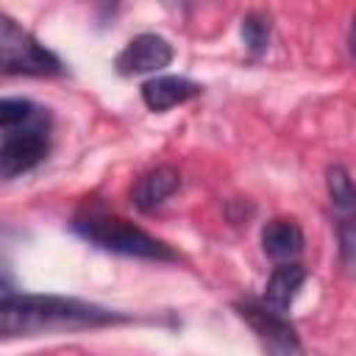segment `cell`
<instances>
[{"label": "cell", "instance_id": "6da1fadb", "mask_svg": "<svg viewBox=\"0 0 356 356\" xmlns=\"http://www.w3.org/2000/svg\"><path fill=\"white\" fill-rule=\"evenodd\" d=\"M125 320L131 317L122 312L83 303L75 298H58V295H14L11 289H3V300H0V328L6 337L95 328V325L125 323Z\"/></svg>", "mask_w": 356, "mask_h": 356}, {"label": "cell", "instance_id": "7a4b0ae2", "mask_svg": "<svg viewBox=\"0 0 356 356\" xmlns=\"http://www.w3.org/2000/svg\"><path fill=\"white\" fill-rule=\"evenodd\" d=\"M75 234H81L86 242L103 248V250H114L122 256H136V259H153V261H172L178 259L175 250L170 245H164L161 239L150 236L147 231H142L139 225L117 217V214H106V211H83L72 220Z\"/></svg>", "mask_w": 356, "mask_h": 356}, {"label": "cell", "instance_id": "3957f363", "mask_svg": "<svg viewBox=\"0 0 356 356\" xmlns=\"http://www.w3.org/2000/svg\"><path fill=\"white\" fill-rule=\"evenodd\" d=\"M50 114L47 108H36V114L14 128H3V142H0V175L14 178L19 172H28L36 167L50 147Z\"/></svg>", "mask_w": 356, "mask_h": 356}, {"label": "cell", "instance_id": "277c9868", "mask_svg": "<svg viewBox=\"0 0 356 356\" xmlns=\"http://www.w3.org/2000/svg\"><path fill=\"white\" fill-rule=\"evenodd\" d=\"M0 64L8 75H58L64 64L11 17H0Z\"/></svg>", "mask_w": 356, "mask_h": 356}, {"label": "cell", "instance_id": "5b68a950", "mask_svg": "<svg viewBox=\"0 0 356 356\" xmlns=\"http://www.w3.org/2000/svg\"><path fill=\"white\" fill-rule=\"evenodd\" d=\"M234 309L256 331V337L261 339V345L270 356H300L298 331L284 317V312H278V309H273V306H267L264 300H256V298L236 300Z\"/></svg>", "mask_w": 356, "mask_h": 356}, {"label": "cell", "instance_id": "8992f818", "mask_svg": "<svg viewBox=\"0 0 356 356\" xmlns=\"http://www.w3.org/2000/svg\"><path fill=\"white\" fill-rule=\"evenodd\" d=\"M172 61V44L159 33H139L134 36L122 53L117 56L114 67L122 75H139V72H159Z\"/></svg>", "mask_w": 356, "mask_h": 356}, {"label": "cell", "instance_id": "52a82bcc", "mask_svg": "<svg viewBox=\"0 0 356 356\" xmlns=\"http://www.w3.org/2000/svg\"><path fill=\"white\" fill-rule=\"evenodd\" d=\"M203 92L200 83L189 81V78H178V75H159L142 83V100L150 111H167L178 103H186L192 97H197Z\"/></svg>", "mask_w": 356, "mask_h": 356}, {"label": "cell", "instance_id": "ba28073f", "mask_svg": "<svg viewBox=\"0 0 356 356\" xmlns=\"http://www.w3.org/2000/svg\"><path fill=\"white\" fill-rule=\"evenodd\" d=\"M178 184H181L178 170L170 167V164H161V167L145 172V175L134 184L131 200H134V206H136L139 211H153L159 203H164V200L178 189Z\"/></svg>", "mask_w": 356, "mask_h": 356}, {"label": "cell", "instance_id": "9c48e42d", "mask_svg": "<svg viewBox=\"0 0 356 356\" xmlns=\"http://www.w3.org/2000/svg\"><path fill=\"white\" fill-rule=\"evenodd\" d=\"M303 231L295 220H286V217H278V220H270L264 228H261V248L270 259L275 261H292L295 256H300L303 250Z\"/></svg>", "mask_w": 356, "mask_h": 356}, {"label": "cell", "instance_id": "30bf717a", "mask_svg": "<svg viewBox=\"0 0 356 356\" xmlns=\"http://www.w3.org/2000/svg\"><path fill=\"white\" fill-rule=\"evenodd\" d=\"M306 281V267L295 264V261H286V264H278L273 270V275L267 278V286H264V303L278 309V312H286L289 303L295 300L298 289L303 286Z\"/></svg>", "mask_w": 356, "mask_h": 356}, {"label": "cell", "instance_id": "8fae6325", "mask_svg": "<svg viewBox=\"0 0 356 356\" xmlns=\"http://www.w3.org/2000/svg\"><path fill=\"white\" fill-rule=\"evenodd\" d=\"M325 186H328V197H331L337 211H342V214L356 211V184L345 167H339V164L328 167L325 170Z\"/></svg>", "mask_w": 356, "mask_h": 356}, {"label": "cell", "instance_id": "7c38bea8", "mask_svg": "<svg viewBox=\"0 0 356 356\" xmlns=\"http://www.w3.org/2000/svg\"><path fill=\"white\" fill-rule=\"evenodd\" d=\"M270 39V19L264 14H245L242 19V42L250 53H261Z\"/></svg>", "mask_w": 356, "mask_h": 356}, {"label": "cell", "instance_id": "4fadbf2b", "mask_svg": "<svg viewBox=\"0 0 356 356\" xmlns=\"http://www.w3.org/2000/svg\"><path fill=\"white\" fill-rule=\"evenodd\" d=\"M36 103L22 100V97H3L0 100V128H14L36 114Z\"/></svg>", "mask_w": 356, "mask_h": 356}, {"label": "cell", "instance_id": "5bb4252c", "mask_svg": "<svg viewBox=\"0 0 356 356\" xmlns=\"http://www.w3.org/2000/svg\"><path fill=\"white\" fill-rule=\"evenodd\" d=\"M339 259L348 273H356V217L339 222Z\"/></svg>", "mask_w": 356, "mask_h": 356}, {"label": "cell", "instance_id": "9a60e30c", "mask_svg": "<svg viewBox=\"0 0 356 356\" xmlns=\"http://www.w3.org/2000/svg\"><path fill=\"white\" fill-rule=\"evenodd\" d=\"M348 44H350V56L356 58V19H353V25H350V36H348Z\"/></svg>", "mask_w": 356, "mask_h": 356}]
</instances>
